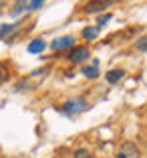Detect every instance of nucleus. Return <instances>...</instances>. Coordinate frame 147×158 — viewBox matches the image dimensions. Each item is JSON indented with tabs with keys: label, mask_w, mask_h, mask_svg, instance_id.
Returning a JSON list of instances; mask_svg holds the SVG:
<instances>
[{
	"label": "nucleus",
	"mask_w": 147,
	"mask_h": 158,
	"mask_svg": "<svg viewBox=\"0 0 147 158\" xmlns=\"http://www.w3.org/2000/svg\"><path fill=\"white\" fill-rule=\"evenodd\" d=\"M87 99H83V98H77V99H71V102H67L63 106V112L67 114V116H77V114H81V112H85L87 110Z\"/></svg>",
	"instance_id": "nucleus-2"
},
{
	"label": "nucleus",
	"mask_w": 147,
	"mask_h": 158,
	"mask_svg": "<svg viewBox=\"0 0 147 158\" xmlns=\"http://www.w3.org/2000/svg\"><path fill=\"white\" fill-rule=\"evenodd\" d=\"M75 158H93V154L89 152V150H85V148H79L77 152H75Z\"/></svg>",
	"instance_id": "nucleus-12"
},
{
	"label": "nucleus",
	"mask_w": 147,
	"mask_h": 158,
	"mask_svg": "<svg viewBox=\"0 0 147 158\" xmlns=\"http://www.w3.org/2000/svg\"><path fill=\"white\" fill-rule=\"evenodd\" d=\"M107 20H111V14H103L101 19L97 20V28H101V27H103V24H105V23H107Z\"/></svg>",
	"instance_id": "nucleus-13"
},
{
	"label": "nucleus",
	"mask_w": 147,
	"mask_h": 158,
	"mask_svg": "<svg viewBox=\"0 0 147 158\" xmlns=\"http://www.w3.org/2000/svg\"><path fill=\"white\" fill-rule=\"evenodd\" d=\"M97 35H99V28H97V27H87V28H83V37L87 39V41L97 39Z\"/></svg>",
	"instance_id": "nucleus-9"
},
{
	"label": "nucleus",
	"mask_w": 147,
	"mask_h": 158,
	"mask_svg": "<svg viewBox=\"0 0 147 158\" xmlns=\"http://www.w3.org/2000/svg\"><path fill=\"white\" fill-rule=\"evenodd\" d=\"M117 0H89L83 6V12L87 14H95V12H103L105 8H109L111 4H115Z\"/></svg>",
	"instance_id": "nucleus-3"
},
{
	"label": "nucleus",
	"mask_w": 147,
	"mask_h": 158,
	"mask_svg": "<svg viewBox=\"0 0 147 158\" xmlns=\"http://www.w3.org/2000/svg\"><path fill=\"white\" fill-rule=\"evenodd\" d=\"M73 47H75V37H71V35H67V37H60V39H55V41L51 43V49H55V51L73 49Z\"/></svg>",
	"instance_id": "nucleus-5"
},
{
	"label": "nucleus",
	"mask_w": 147,
	"mask_h": 158,
	"mask_svg": "<svg viewBox=\"0 0 147 158\" xmlns=\"http://www.w3.org/2000/svg\"><path fill=\"white\" fill-rule=\"evenodd\" d=\"M44 47H46V43L42 41V39H34V41L28 45V53H42Z\"/></svg>",
	"instance_id": "nucleus-8"
},
{
	"label": "nucleus",
	"mask_w": 147,
	"mask_h": 158,
	"mask_svg": "<svg viewBox=\"0 0 147 158\" xmlns=\"http://www.w3.org/2000/svg\"><path fill=\"white\" fill-rule=\"evenodd\" d=\"M44 4V0H28V4H26V10H38L41 6Z\"/></svg>",
	"instance_id": "nucleus-10"
},
{
	"label": "nucleus",
	"mask_w": 147,
	"mask_h": 158,
	"mask_svg": "<svg viewBox=\"0 0 147 158\" xmlns=\"http://www.w3.org/2000/svg\"><path fill=\"white\" fill-rule=\"evenodd\" d=\"M135 49H137V51H147V35L141 37L137 43H135Z\"/></svg>",
	"instance_id": "nucleus-11"
},
{
	"label": "nucleus",
	"mask_w": 147,
	"mask_h": 158,
	"mask_svg": "<svg viewBox=\"0 0 147 158\" xmlns=\"http://www.w3.org/2000/svg\"><path fill=\"white\" fill-rule=\"evenodd\" d=\"M123 75H125L123 69H111V71H107L105 79L109 81V83H117V81H121V79H123Z\"/></svg>",
	"instance_id": "nucleus-7"
},
{
	"label": "nucleus",
	"mask_w": 147,
	"mask_h": 158,
	"mask_svg": "<svg viewBox=\"0 0 147 158\" xmlns=\"http://www.w3.org/2000/svg\"><path fill=\"white\" fill-rule=\"evenodd\" d=\"M83 75L87 79H97L99 77V61H93V65L83 67Z\"/></svg>",
	"instance_id": "nucleus-6"
},
{
	"label": "nucleus",
	"mask_w": 147,
	"mask_h": 158,
	"mask_svg": "<svg viewBox=\"0 0 147 158\" xmlns=\"http://www.w3.org/2000/svg\"><path fill=\"white\" fill-rule=\"evenodd\" d=\"M115 158H141V150H139V146L135 142L125 140V142H121L119 148H117Z\"/></svg>",
	"instance_id": "nucleus-1"
},
{
	"label": "nucleus",
	"mask_w": 147,
	"mask_h": 158,
	"mask_svg": "<svg viewBox=\"0 0 147 158\" xmlns=\"http://www.w3.org/2000/svg\"><path fill=\"white\" fill-rule=\"evenodd\" d=\"M89 55H91L89 47H73L67 59H69L71 63H83V61L89 59Z\"/></svg>",
	"instance_id": "nucleus-4"
}]
</instances>
